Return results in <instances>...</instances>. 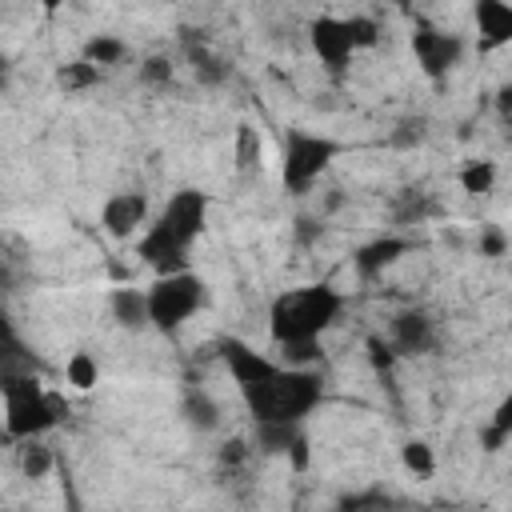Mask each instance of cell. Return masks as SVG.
Segmentation results:
<instances>
[{
	"label": "cell",
	"mask_w": 512,
	"mask_h": 512,
	"mask_svg": "<svg viewBox=\"0 0 512 512\" xmlns=\"http://www.w3.org/2000/svg\"><path fill=\"white\" fill-rule=\"evenodd\" d=\"M184 420L196 428V432H212L220 424V408L216 400L204 392V388H188L184 392Z\"/></svg>",
	"instance_id": "obj_16"
},
{
	"label": "cell",
	"mask_w": 512,
	"mask_h": 512,
	"mask_svg": "<svg viewBox=\"0 0 512 512\" xmlns=\"http://www.w3.org/2000/svg\"><path fill=\"white\" fill-rule=\"evenodd\" d=\"M504 248H508V236H504V232L488 228V232L480 236V252H484V256H504Z\"/></svg>",
	"instance_id": "obj_30"
},
{
	"label": "cell",
	"mask_w": 512,
	"mask_h": 512,
	"mask_svg": "<svg viewBox=\"0 0 512 512\" xmlns=\"http://www.w3.org/2000/svg\"><path fill=\"white\" fill-rule=\"evenodd\" d=\"M340 144L316 132H288L284 140V160H280V176L288 192H304L332 160H336Z\"/></svg>",
	"instance_id": "obj_5"
},
{
	"label": "cell",
	"mask_w": 512,
	"mask_h": 512,
	"mask_svg": "<svg viewBox=\"0 0 512 512\" xmlns=\"http://www.w3.org/2000/svg\"><path fill=\"white\" fill-rule=\"evenodd\" d=\"M456 180H460V188H464L468 196H484V192H492V184H496V164H492V160H468Z\"/></svg>",
	"instance_id": "obj_18"
},
{
	"label": "cell",
	"mask_w": 512,
	"mask_h": 512,
	"mask_svg": "<svg viewBox=\"0 0 512 512\" xmlns=\"http://www.w3.org/2000/svg\"><path fill=\"white\" fill-rule=\"evenodd\" d=\"M144 300H148V324L160 332H176L204 304V280L196 272L156 276V284L144 288Z\"/></svg>",
	"instance_id": "obj_4"
},
{
	"label": "cell",
	"mask_w": 512,
	"mask_h": 512,
	"mask_svg": "<svg viewBox=\"0 0 512 512\" xmlns=\"http://www.w3.org/2000/svg\"><path fill=\"white\" fill-rule=\"evenodd\" d=\"M124 52H128V44L124 40H116V36H92L88 44H84V56L80 60H88V64H116V60H124Z\"/></svg>",
	"instance_id": "obj_22"
},
{
	"label": "cell",
	"mask_w": 512,
	"mask_h": 512,
	"mask_svg": "<svg viewBox=\"0 0 512 512\" xmlns=\"http://www.w3.org/2000/svg\"><path fill=\"white\" fill-rule=\"evenodd\" d=\"M368 356H372V368H376V372H388V368L396 364L392 344H384L380 336H368Z\"/></svg>",
	"instance_id": "obj_28"
},
{
	"label": "cell",
	"mask_w": 512,
	"mask_h": 512,
	"mask_svg": "<svg viewBox=\"0 0 512 512\" xmlns=\"http://www.w3.org/2000/svg\"><path fill=\"white\" fill-rule=\"evenodd\" d=\"M72 512H80V508H76V504H72Z\"/></svg>",
	"instance_id": "obj_34"
},
{
	"label": "cell",
	"mask_w": 512,
	"mask_h": 512,
	"mask_svg": "<svg viewBox=\"0 0 512 512\" xmlns=\"http://www.w3.org/2000/svg\"><path fill=\"white\" fill-rule=\"evenodd\" d=\"M344 32H348L352 48H372V44L380 40V28H376L372 16H348V20H344Z\"/></svg>",
	"instance_id": "obj_24"
},
{
	"label": "cell",
	"mask_w": 512,
	"mask_h": 512,
	"mask_svg": "<svg viewBox=\"0 0 512 512\" xmlns=\"http://www.w3.org/2000/svg\"><path fill=\"white\" fill-rule=\"evenodd\" d=\"M160 224L176 236V244L188 248V244L204 232V224H208V196H204L200 188H180V192L164 204Z\"/></svg>",
	"instance_id": "obj_6"
},
{
	"label": "cell",
	"mask_w": 512,
	"mask_h": 512,
	"mask_svg": "<svg viewBox=\"0 0 512 512\" xmlns=\"http://www.w3.org/2000/svg\"><path fill=\"white\" fill-rule=\"evenodd\" d=\"M64 376H68L72 388L88 392V388H96V380H100V364H96L92 352H72L68 364H64Z\"/></svg>",
	"instance_id": "obj_20"
},
{
	"label": "cell",
	"mask_w": 512,
	"mask_h": 512,
	"mask_svg": "<svg viewBox=\"0 0 512 512\" xmlns=\"http://www.w3.org/2000/svg\"><path fill=\"white\" fill-rule=\"evenodd\" d=\"M220 356H224V364H228V372H232V380L240 384V388H248V384H256V380H264L276 364L268 360V356H260L256 348H248L244 340H224L220 344Z\"/></svg>",
	"instance_id": "obj_12"
},
{
	"label": "cell",
	"mask_w": 512,
	"mask_h": 512,
	"mask_svg": "<svg viewBox=\"0 0 512 512\" xmlns=\"http://www.w3.org/2000/svg\"><path fill=\"white\" fill-rule=\"evenodd\" d=\"M460 36L452 32H436V28H420L412 32V52H416V64L424 68V76L440 80L456 60H460Z\"/></svg>",
	"instance_id": "obj_7"
},
{
	"label": "cell",
	"mask_w": 512,
	"mask_h": 512,
	"mask_svg": "<svg viewBox=\"0 0 512 512\" xmlns=\"http://www.w3.org/2000/svg\"><path fill=\"white\" fill-rule=\"evenodd\" d=\"M16 464H20V472H24L28 480H44V476L52 472V448H44L40 440H24Z\"/></svg>",
	"instance_id": "obj_19"
},
{
	"label": "cell",
	"mask_w": 512,
	"mask_h": 512,
	"mask_svg": "<svg viewBox=\"0 0 512 512\" xmlns=\"http://www.w3.org/2000/svg\"><path fill=\"white\" fill-rule=\"evenodd\" d=\"M404 252H408V240H400V236H380V240L364 244V248L352 256V264H356L360 276H380V272H384L388 264H396Z\"/></svg>",
	"instance_id": "obj_14"
},
{
	"label": "cell",
	"mask_w": 512,
	"mask_h": 512,
	"mask_svg": "<svg viewBox=\"0 0 512 512\" xmlns=\"http://www.w3.org/2000/svg\"><path fill=\"white\" fill-rule=\"evenodd\" d=\"M0 392H4V432L12 440H36L60 420V400L40 388L36 376L24 372H0Z\"/></svg>",
	"instance_id": "obj_3"
},
{
	"label": "cell",
	"mask_w": 512,
	"mask_h": 512,
	"mask_svg": "<svg viewBox=\"0 0 512 512\" xmlns=\"http://www.w3.org/2000/svg\"><path fill=\"white\" fill-rule=\"evenodd\" d=\"M284 456H288V464H292L296 472H304V468H308V440H304V436H296V440H292V448H288Z\"/></svg>",
	"instance_id": "obj_31"
},
{
	"label": "cell",
	"mask_w": 512,
	"mask_h": 512,
	"mask_svg": "<svg viewBox=\"0 0 512 512\" xmlns=\"http://www.w3.org/2000/svg\"><path fill=\"white\" fill-rule=\"evenodd\" d=\"M296 436H300V424H272V420H260L256 424V448L268 452V456L288 452Z\"/></svg>",
	"instance_id": "obj_17"
},
{
	"label": "cell",
	"mask_w": 512,
	"mask_h": 512,
	"mask_svg": "<svg viewBox=\"0 0 512 512\" xmlns=\"http://www.w3.org/2000/svg\"><path fill=\"white\" fill-rule=\"evenodd\" d=\"M108 308H112V320L120 328H128V332H140L148 324V300H144L140 288H116Z\"/></svg>",
	"instance_id": "obj_15"
},
{
	"label": "cell",
	"mask_w": 512,
	"mask_h": 512,
	"mask_svg": "<svg viewBox=\"0 0 512 512\" xmlns=\"http://www.w3.org/2000/svg\"><path fill=\"white\" fill-rule=\"evenodd\" d=\"M508 436H512V432H508V428H500V424L492 420V424H484V428H480V448H484V452H500V448L508 444Z\"/></svg>",
	"instance_id": "obj_29"
},
{
	"label": "cell",
	"mask_w": 512,
	"mask_h": 512,
	"mask_svg": "<svg viewBox=\"0 0 512 512\" xmlns=\"http://www.w3.org/2000/svg\"><path fill=\"white\" fill-rule=\"evenodd\" d=\"M432 348H436V324L424 312L408 308L392 320V352L396 356H420V352H432Z\"/></svg>",
	"instance_id": "obj_11"
},
{
	"label": "cell",
	"mask_w": 512,
	"mask_h": 512,
	"mask_svg": "<svg viewBox=\"0 0 512 512\" xmlns=\"http://www.w3.org/2000/svg\"><path fill=\"white\" fill-rule=\"evenodd\" d=\"M244 392V404L252 412V420H272V424H300L324 396L320 388V376L308 372V368H272L264 380L240 388Z\"/></svg>",
	"instance_id": "obj_2"
},
{
	"label": "cell",
	"mask_w": 512,
	"mask_h": 512,
	"mask_svg": "<svg viewBox=\"0 0 512 512\" xmlns=\"http://www.w3.org/2000/svg\"><path fill=\"white\" fill-rule=\"evenodd\" d=\"M244 460H248V444L244 440H228L220 448V464H244Z\"/></svg>",
	"instance_id": "obj_32"
},
{
	"label": "cell",
	"mask_w": 512,
	"mask_h": 512,
	"mask_svg": "<svg viewBox=\"0 0 512 512\" xmlns=\"http://www.w3.org/2000/svg\"><path fill=\"white\" fill-rule=\"evenodd\" d=\"M136 252H140V260L144 264H152L160 276H176V272H188L184 268V244H176V236L156 220L144 236H140V244H136Z\"/></svg>",
	"instance_id": "obj_9"
},
{
	"label": "cell",
	"mask_w": 512,
	"mask_h": 512,
	"mask_svg": "<svg viewBox=\"0 0 512 512\" xmlns=\"http://www.w3.org/2000/svg\"><path fill=\"white\" fill-rule=\"evenodd\" d=\"M148 216V200L144 192H116L104 200V212H100V224L108 228V236L116 240H128Z\"/></svg>",
	"instance_id": "obj_10"
},
{
	"label": "cell",
	"mask_w": 512,
	"mask_h": 512,
	"mask_svg": "<svg viewBox=\"0 0 512 512\" xmlns=\"http://www.w3.org/2000/svg\"><path fill=\"white\" fill-rule=\"evenodd\" d=\"M476 28H480V48L508 44L512 40V8L504 0H480L476 4Z\"/></svg>",
	"instance_id": "obj_13"
},
{
	"label": "cell",
	"mask_w": 512,
	"mask_h": 512,
	"mask_svg": "<svg viewBox=\"0 0 512 512\" xmlns=\"http://www.w3.org/2000/svg\"><path fill=\"white\" fill-rule=\"evenodd\" d=\"M344 308V296L332 284H308V288H288L272 300L268 308V332L280 348H300V344H320V336L336 324Z\"/></svg>",
	"instance_id": "obj_1"
},
{
	"label": "cell",
	"mask_w": 512,
	"mask_h": 512,
	"mask_svg": "<svg viewBox=\"0 0 512 512\" xmlns=\"http://www.w3.org/2000/svg\"><path fill=\"white\" fill-rule=\"evenodd\" d=\"M192 64H196V72H200L204 84H220V80H224V64H220L212 52L196 48V52H192Z\"/></svg>",
	"instance_id": "obj_26"
},
{
	"label": "cell",
	"mask_w": 512,
	"mask_h": 512,
	"mask_svg": "<svg viewBox=\"0 0 512 512\" xmlns=\"http://www.w3.org/2000/svg\"><path fill=\"white\" fill-rule=\"evenodd\" d=\"M308 36H312V48H316L320 64H324L332 76H340V72L348 68L352 52H356L352 40H348V32H344V20H336V16H320V20H312Z\"/></svg>",
	"instance_id": "obj_8"
},
{
	"label": "cell",
	"mask_w": 512,
	"mask_h": 512,
	"mask_svg": "<svg viewBox=\"0 0 512 512\" xmlns=\"http://www.w3.org/2000/svg\"><path fill=\"white\" fill-rule=\"evenodd\" d=\"M56 80H60L64 92H84V88H96L100 84V68L88 64V60H72V64H64L56 72Z\"/></svg>",
	"instance_id": "obj_21"
},
{
	"label": "cell",
	"mask_w": 512,
	"mask_h": 512,
	"mask_svg": "<svg viewBox=\"0 0 512 512\" xmlns=\"http://www.w3.org/2000/svg\"><path fill=\"white\" fill-rule=\"evenodd\" d=\"M400 460H404V468H408L412 476H432V472H436V456H432V448H428L424 440H408V444L400 448Z\"/></svg>",
	"instance_id": "obj_23"
},
{
	"label": "cell",
	"mask_w": 512,
	"mask_h": 512,
	"mask_svg": "<svg viewBox=\"0 0 512 512\" xmlns=\"http://www.w3.org/2000/svg\"><path fill=\"white\" fill-rule=\"evenodd\" d=\"M140 80H144V84H168V80H172V64H168L164 56H148L144 68H140Z\"/></svg>",
	"instance_id": "obj_27"
},
{
	"label": "cell",
	"mask_w": 512,
	"mask_h": 512,
	"mask_svg": "<svg viewBox=\"0 0 512 512\" xmlns=\"http://www.w3.org/2000/svg\"><path fill=\"white\" fill-rule=\"evenodd\" d=\"M236 160H240V168H260V136H256V128H248V124H240Z\"/></svg>",
	"instance_id": "obj_25"
},
{
	"label": "cell",
	"mask_w": 512,
	"mask_h": 512,
	"mask_svg": "<svg viewBox=\"0 0 512 512\" xmlns=\"http://www.w3.org/2000/svg\"><path fill=\"white\" fill-rule=\"evenodd\" d=\"M4 68H8V56H4V52H0V76H4Z\"/></svg>",
	"instance_id": "obj_33"
}]
</instances>
